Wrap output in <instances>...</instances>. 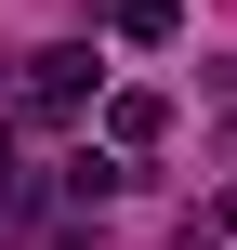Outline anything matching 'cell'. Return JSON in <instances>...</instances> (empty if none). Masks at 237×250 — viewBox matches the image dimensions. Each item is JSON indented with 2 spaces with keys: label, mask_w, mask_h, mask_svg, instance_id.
<instances>
[{
  "label": "cell",
  "mask_w": 237,
  "mask_h": 250,
  "mask_svg": "<svg viewBox=\"0 0 237 250\" xmlns=\"http://www.w3.org/2000/svg\"><path fill=\"white\" fill-rule=\"evenodd\" d=\"M92 79H106V66H92V40L26 53V105H40V119H79V105H92Z\"/></svg>",
  "instance_id": "cell-1"
},
{
  "label": "cell",
  "mask_w": 237,
  "mask_h": 250,
  "mask_svg": "<svg viewBox=\"0 0 237 250\" xmlns=\"http://www.w3.org/2000/svg\"><path fill=\"white\" fill-rule=\"evenodd\" d=\"M106 145H119V158L172 145V92H145V79H132V92H106Z\"/></svg>",
  "instance_id": "cell-2"
},
{
  "label": "cell",
  "mask_w": 237,
  "mask_h": 250,
  "mask_svg": "<svg viewBox=\"0 0 237 250\" xmlns=\"http://www.w3.org/2000/svg\"><path fill=\"white\" fill-rule=\"evenodd\" d=\"M106 26H119V40H132V53H172V40H185V0H119V13H106Z\"/></svg>",
  "instance_id": "cell-3"
},
{
  "label": "cell",
  "mask_w": 237,
  "mask_h": 250,
  "mask_svg": "<svg viewBox=\"0 0 237 250\" xmlns=\"http://www.w3.org/2000/svg\"><path fill=\"white\" fill-rule=\"evenodd\" d=\"M211 237H237V185H224V198H211Z\"/></svg>",
  "instance_id": "cell-4"
},
{
  "label": "cell",
  "mask_w": 237,
  "mask_h": 250,
  "mask_svg": "<svg viewBox=\"0 0 237 250\" xmlns=\"http://www.w3.org/2000/svg\"><path fill=\"white\" fill-rule=\"evenodd\" d=\"M0 171H13V132H0Z\"/></svg>",
  "instance_id": "cell-5"
}]
</instances>
